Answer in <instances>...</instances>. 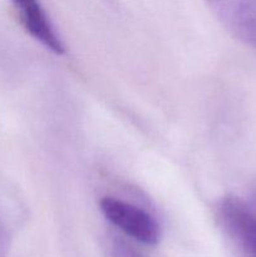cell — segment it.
I'll return each mask as SVG.
<instances>
[{"label":"cell","mask_w":256,"mask_h":257,"mask_svg":"<svg viewBox=\"0 0 256 257\" xmlns=\"http://www.w3.org/2000/svg\"><path fill=\"white\" fill-rule=\"evenodd\" d=\"M218 22L256 50V0H205Z\"/></svg>","instance_id":"3957f363"},{"label":"cell","mask_w":256,"mask_h":257,"mask_svg":"<svg viewBox=\"0 0 256 257\" xmlns=\"http://www.w3.org/2000/svg\"><path fill=\"white\" fill-rule=\"evenodd\" d=\"M112 257H145L137 248L124 240L115 238L112 245Z\"/></svg>","instance_id":"5b68a950"},{"label":"cell","mask_w":256,"mask_h":257,"mask_svg":"<svg viewBox=\"0 0 256 257\" xmlns=\"http://www.w3.org/2000/svg\"><path fill=\"white\" fill-rule=\"evenodd\" d=\"M24 29L54 54H63L64 45L55 33L39 0H12Z\"/></svg>","instance_id":"277c9868"},{"label":"cell","mask_w":256,"mask_h":257,"mask_svg":"<svg viewBox=\"0 0 256 257\" xmlns=\"http://www.w3.org/2000/svg\"><path fill=\"white\" fill-rule=\"evenodd\" d=\"M218 221L242 257H256V188L250 201L228 195L218 202Z\"/></svg>","instance_id":"6da1fadb"},{"label":"cell","mask_w":256,"mask_h":257,"mask_svg":"<svg viewBox=\"0 0 256 257\" xmlns=\"http://www.w3.org/2000/svg\"><path fill=\"white\" fill-rule=\"evenodd\" d=\"M99 207L112 225L133 240L150 246L160 240V226L147 211L109 196L100 200Z\"/></svg>","instance_id":"7a4b0ae2"}]
</instances>
